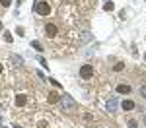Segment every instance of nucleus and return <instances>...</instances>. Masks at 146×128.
Listing matches in <instances>:
<instances>
[{
  "label": "nucleus",
  "instance_id": "1",
  "mask_svg": "<svg viewBox=\"0 0 146 128\" xmlns=\"http://www.w3.org/2000/svg\"><path fill=\"white\" fill-rule=\"evenodd\" d=\"M60 107H62V111H66V113H74L76 109H78V103L66 95V93H62V97H60Z\"/></svg>",
  "mask_w": 146,
  "mask_h": 128
},
{
  "label": "nucleus",
  "instance_id": "2",
  "mask_svg": "<svg viewBox=\"0 0 146 128\" xmlns=\"http://www.w3.org/2000/svg\"><path fill=\"white\" fill-rule=\"evenodd\" d=\"M35 12L39 14V16H49V12H51V6L43 2V0H37L35 2Z\"/></svg>",
  "mask_w": 146,
  "mask_h": 128
},
{
  "label": "nucleus",
  "instance_id": "3",
  "mask_svg": "<svg viewBox=\"0 0 146 128\" xmlns=\"http://www.w3.org/2000/svg\"><path fill=\"white\" fill-rule=\"evenodd\" d=\"M80 76H82L84 80L92 78V76H94V66H92V64H84V66L80 68Z\"/></svg>",
  "mask_w": 146,
  "mask_h": 128
},
{
  "label": "nucleus",
  "instance_id": "4",
  "mask_svg": "<svg viewBox=\"0 0 146 128\" xmlns=\"http://www.w3.org/2000/svg\"><path fill=\"white\" fill-rule=\"evenodd\" d=\"M45 35H47V37H51V39L56 35V25H55V23H47V25H45Z\"/></svg>",
  "mask_w": 146,
  "mask_h": 128
},
{
  "label": "nucleus",
  "instance_id": "5",
  "mask_svg": "<svg viewBox=\"0 0 146 128\" xmlns=\"http://www.w3.org/2000/svg\"><path fill=\"white\" fill-rule=\"evenodd\" d=\"M47 101H49V103H58V101H60V97H58V93L51 91V93H49V97H47Z\"/></svg>",
  "mask_w": 146,
  "mask_h": 128
},
{
  "label": "nucleus",
  "instance_id": "6",
  "mask_svg": "<svg viewBox=\"0 0 146 128\" xmlns=\"http://www.w3.org/2000/svg\"><path fill=\"white\" fill-rule=\"evenodd\" d=\"M25 103H27V97L25 95H16V105L18 107H23Z\"/></svg>",
  "mask_w": 146,
  "mask_h": 128
},
{
  "label": "nucleus",
  "instance_id": "7",
  "mask_svg": "<svg viewBox=\"0 0 146 128\" xmlns=\"http://www.w3.org/2000/svg\"><path fill=\"white\" fill-rule=\"evenodd\" d=\"M115 109H117V99L113 97V99H109V101H107V111H109V113H113Z\"/></svg>",
  "mask_w": 146,
  "mask_h": 128
},
{
  "label": "nucleus",
  "instance_id": "8",
  "mask_svg": "<svg viewBox=\"0 0 146 128\" xmlns=\"http://www.w3.org/2000/svg\"><path fill=\"white\" fill-rule=\"evenodd\" d=\"M121 107H123V111H131V109H135V103H133L131 99H127V101L121 103Z\"/></svg>",
  "mask_w": 146,
  "mask_h": 128
},
{
  "label": "nucleus",
  "instance_id": "9",
  "mask_svg": "<svg viewBox=\"0 0 146 128\" xmlns=\"http://www.w3.org/2000/svg\"><path fill=\"white\" fill-rule=\"evenodd\" d=\"M131 91V87L127 85V83H121V85H117V93H129Z\"/></svg>",
  "mask_w": 146,
  "mask_h": 128
},
{
  "label": "nucleus",
  "instance_id": "10",
  "mask_svg": "<svg viewBox=\"0 0 146 128\" xmlns=\"http://www.w3.org/2000/svg\"><path fill=\"white\" fill-rule=\"evenodd\" d=\"M103 10H105V12L115 10V4H113V2H105V4H103Z\"/></svg>",
  "mask_w": 146,
  "mask_h": 128
},
{
  "label": "nucleus",
  "instance_id": "11",
  "mask_svg": "<svg viewBox=\"0 0 146 128\" xmlns=\"http://www.w3.org/2000/svg\"><path fill=\"white\" fill-rule=\"evenodd\" d=\"M123 68H125V62H117V64L113 66V70H115V72H121Z\"/></svg>",
  "mask_w": 146,
  "mask_h": 128
},
{
  "label": "nucleus",
  "instance_id": "12",
  "mask_svg": "<svg viewBox=\"0 0 146 128\" xmlns=\"http://www.w3.org/2000/svg\"><path fill=\"white\" fill-rule=\"evenodd\" d=\"M12 60H14V64H16V66H22V62H23V60H22V56H18V54H16V56L12 58Z\"/></svg>",
  "mask_w": 146,
  "mask_h": 128
},
{
  "label": "nucleus",
  "instance_id": "13",
  "mask_svg": "<svg viewBox=\"0 0 146 128\" xmlns=\"http://www.w3.org/2000/svg\"><path fill=\"white\" fill-rule=\"evenodd\" d=\"M31 47H33L35 51H39V53L43 51V49H41V43H39V41H33V43H31Z\"/></svg>",
  "mask_w": 146,
  "mask_h": 128
},
{
  "label": "nucleus",
  "instance_id": "14",
  "mask_svg": "<svg viewBox=\"0 0 146 128\" xmlns=\"http://www.w3.org/2000/svg\"><path fill=\"white\" fill-rule=\"evenodd\" d=\"M92 39V35L88 33V31H84V35H82V43H86V41H90Z\"/></svg>",
  "mask_w": 146,
  "mask_h": 128
},
{
  "label": "nucleus",
  "instance_id": "15",
  "mask_svg": "<svg viewBox=\"0 0 146 128\" xmlns=\"http://www.w3.org/2000/svg\"><path fill=\"white\" fill-rule=\"evenodd\" d=\"M140 95L146 99V85H142V87H140Z\"/></svg>",
  "mask_w": 146,
  "mask_h": 128
},
{
  "label": "nucleus",
  "instance_id": "16",
  "mask_svg": "<svg viewBox=\"0 0 146 128\" xmlns=\"http://www.w3.org/2000/svg\"><path fill=\"white\" fill-rule=\"evenodd\" d=\"M10 2H12V0H2V6H4V8H8V6H10Z\"/></svg>",
  "mask_w": 146,
  "mask_h": 128
},
{
  "label": "nucleus",
  "instance_id": "17",
  "mask_svg": "<svg viewBox=\"0 0 146 128\" xmlns=\"http://www.w3.org/2000/svg\"><path fill=\"white\" fill-rule=\"evenodd\" d=\"M4 39H6L8 43H12V35H10V33H6V35H4Z\"/></svg>",
  "mask_w": 146,
  "mask_h": 128
},
{
  "label": "nucleus",
  "instance_id": "18",
  "mask_svg": "<svg viewBox=\"0 0 146 128\" xmlns=\"http://www.w3.org/2000/svg\"><path fill=\"white\" fill-rule=\"evenodd\" d=\"M129 128H136V120H131L129 122Z\"/></svg>",
  "mask_w": 146,
  "mask_h": 128
},
{
  "label": "nucleus",
  "instance_id": "19",
  "mask_svg": "<svg viewBox=\"0 0 146 128\" xmlns=\"http://www.w3.org/2000/svg\"><path fill=\"white\" fill-rule=\"evenodd\" d=\"M0 72H2V64H0Z\"/></svg>",
  "mask_w": 146,
  "mask_h": 128
},
{
  "label": "nucleus",
  "instance_id": "20",
  "mask_svg": "<svg viewBox=\"0 0 146 128\" xmlns=\"http://www.w3.org/2000/svg\"><path fill=\"white\" fill-rule=\"evenodd\" d=\"M0 29H2V23H0Z\"/></svg>",
  "mask_w": 146,
  "mask_h": 128
},
{
  "label": "nucleus",
  "instance_id": "21",
  "mask_svg": "<svg viewBox=\"0 0 146 128\" xmlns=\"http://www.w3.org/2000/svg\"><path fill=\"white\" fill-rule=\"evenodd\" d=\"M144 124H146V118H144Z\"/></svg>",
  "mask_w": 146,
  "mask_h": 128
},
{
  "label": "nucleus",
  "instance_id": "22",
  "mask_svg": "<svg viewBox=\"0 0 146 128\" xmlns=\"http://www.w3.org/2000/svg\"><path fill=\"white\" fill-rule=\"evenodd\" d=\"M144 60H146V54H144Z\"/></svg>",
  "mask_w": 146,
  "mask_h": 128
}]
</instances>
